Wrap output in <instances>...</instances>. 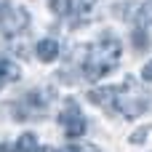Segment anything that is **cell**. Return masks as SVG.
<instances>
[{"mask_svg":"<svg viewBox=\"0 0 152 152\" xmlns=\"http://www.w3.org/2000/svg\"><path fill=\"white\" fill-rule=\"evenodd\" d=\"M48 8H51L56 16H67V13L72 11V0H51Z\"/></svg>","mask_w":152,"mask_h":152,"instance_id":"cell-10","label":"cell"},{"mask_svg":"<svg viewBox=\"0 0 152 152\" xmlns=\"http://www.w3.org/2000/svg\"><path fill=\"white\" fill-rule=\"evenodd\" d=\"M29 27V13L24 8H13V5H0V29L5 37H13L19 32H24Z\"/></svg>","mask_w":152,"mask_h":152,"instance_id":"cell-3","label":"cell"},{"mask_svg":"<svg viewBox=\"0 0 152 152\" xmlns=\"http://www.w3.org/2000/svg\"><path fill=\"white\" fill-rule=\"evenodd\" d=\"M134 19H136L139 24H152V3H147V5H139Z\"/></svg>","mask_w":152,"mask_h":152,"instance_id":"cell-11","label":"cell"},{"mask_svg":"<svg viewBox=\"0 0 152 152\" xmlns=\"http://www.w3.org/2000/svg\"><path fill=\"white\" fill-rule=\"evenodd\" d=\"M88 102L102 107V110H107V112H115V88H110V86L107 88H94L88 94Z\"/></svg>","mask_w":152,"mask_h":152,"instance_id":"cell-5","label":"cell"},{"mask_svg":"<svg viewBox=\"0 0 152 152\" xmlns=\"http://www.w3.org/2000/svg\"><path fill=\"white\" fill-rule=\"evenodd\" d=\"M0 152H11V150H8V144H0Z\"/></svg>","mask_w":152,"mask_h":152,"instance_id":"cell-15","label":"cell"},{"mask_svg":"<svg viewBox=\"0 0 152 152\" xmlns=\"http://www.w3.org/2000/svg\"><path fill=\"white\" fill-rule=\"evenodd\" d=\"M59 120H61V126H64V131H67L69 139H80V136L86 134V128H88L86 118L80 115L77 102H72V99L67 102V107H64V112L59 115Z\"/></svg>","mask_w":152,"mask_h":152,"instance_id":"cell-4","label":"cell"},{"mask_svg":"<svg viewBox=\"0 0 152 152\" xmlns=\"http://www.w3.org/2000/svg\"><path fill=\"white\" fill-rule=\"evenodd\" d=\"M131 43H134V48H136V51H147V48H150V37H147V32H144L142 27H139V29H134Z\"/></svg>","mask_w":152,"mask_h":152,"instance_id":"cell-9","label":"cell"},{"mask_svg":"<svg viewBox=\"0 0 152 152\" xmlns=\"http://www.w3.org/2000/svg\"><path fill=\"white\" fill-rule=\"evenodd\" d=\"M147 134H150V126H144V128H136V131L131 134V144H142V142L147 139Z\"/></svg>","mask_w":152,"mask_h":152,"instance_id":"cell-12","label":"cell"},{"mask_svg":"<svg viewBox=\"0 0 152 152\" xmlns=\"http://www.w3.org/2000/svg\"><path fill=\"white\" fill-rule=\"evenodd\" d=\"M19 77H21L19 64L11 61V59H5V56H0V88H3L5 83H16Z\"/></svg>","mask_w":152,"mask_h":152,"instance_id":"cell-7","label":"cell"},{"mask_svg":"<svg viewBox=\"0 0 152 152\" xmlns=\"http://www.w3.org/2000/svg\"><path fill=\"white\" fill-rule=\"evenodd\" d=\"M56 152H83L77 144H67V147H61V150H56Z\"/></svg>","mask_w":152,"mask_h":152,"instance_id":"cell-14","label":"cell"},{"mask_svg":"<svg viewBox=\"0 0 152 152\" xmlns=\"http://www.w3.org/2000/svg\"><path fill=\"white\" fill-rule=\"evenodd\" d=\"M13 152H40L37 136L35 134H21L19 142H16V147H13Z\"/></svg>","mask_w":152,"mask_h":152,"instance_id":"cell-8","label":"cell"},{"mask_svg":"<svg viewBox=\"0 0 152 152\" xmlns=\"http://www.w3.org/2000/svg\"><path fill=\"white\" fill-rule=\"evenodd\" d=\"M35 56H37L40 61H45V64L56 61V59H59V43H56L53 37H45V40H40V43L35 45Z\"/></svg>","mask_w":152,"mask_h":152,"instance_id":"cell-6","label":"cell"},{"mask_svg":"<svg viewBox=\"0 0 152 152\" xmlns=\"http://www.w3.org/2000/svg\"><path fill=\"white\" fill-rule=\"evenodd\" d=\"M120 53H123L120 40H118L115 35H102V37L96 40V45H91V56H88L86 64H83V77L91 80V83H96L99 77H104L107 72L115 69Z\"/></svg>","mask_w":152,"mask_h":152,"instance_id":"cell-1","label":"cell"},{"mask_svg":"<svg viewBox=\"0 0 152 152\" xmlns=\"http://www.w3.org/2000/svg\"><path fill=\"white\" fill-rule=\"evenodd\" d=\"M142 77H144L147 83H152V61H147V64H144V69H142Z\"/></svg>","mask_w":152,"mask_h":152,"instance_id":"cell-13","label":"cell"},{"mask_svg":"<svg viewBox=\"0 0 152 152\" xmlns=\"http://www.w3.org/2000/svg\"><path fill=\"white\" fill-rule=\"evenodd\" d=\"M147 107H150V96L139 94L134 80H126L120 88H115V112L123 115L126 120H136Z\"/></svg>","mask_w":152,"mask_h":152,"instance_id":"cell-2","label":"cell"}]
</instances>
